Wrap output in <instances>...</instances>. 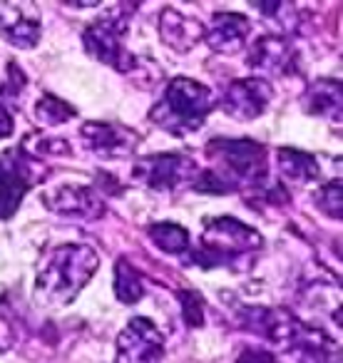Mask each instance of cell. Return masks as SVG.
<instances>
[{
	"mask_svg": "<svg viewBox=\"0 0 343 363\" xmlns=\"http://www.w3.org/2000/svg\"><path fill=\"white\" fill-rule=\"evenodd\" d=\"M209 169L217 172L229 187L237 184L259 187L269 177V152L254 140H212L207 145Z\"/></svg>",
	"mask_w": 343,
	"mask_h": 363,
	"instance_id": "3957f363",
	"label": "cell"
},
{
	"mask_svg": "<svg viewBox=\"0 0 343 363\" xmlns=\"http://www.w3.org/2000/svg\"><path fill=\"white\" fill-rule=\"evenodd\" d=\"M262 247L264 237L257 229L247 227L234 217H219L207 224L202 234V244L194 252V259L202 267H219V264L234 267Z\"/></svg>",
	"mask_w": 343,
	"mask_h": 363,
	"instance_id": "277c9868",
	"label": "cell"
},
{
	"mask_svg": "<svg viewBox=\"0 0 343 363\" xmlns=\"http://www.w3.org/2000/svg\"><path fill=\"white\" fill-rule=\"evenodd\" d=\"M293 48L281 35H262L247 55V65L264 75H286L293 67Z\"/></svg>",
	"mask_w": 343,
	"mask_h": 363,
	"instance_id": "5bb4252c",
	"label": "cell"
},
{
	"mask_svg": "<svg viewBox=\"0 0 343 363\" xmlns=\"http://www.w3.org/2000/svg\"><path fill=\"white\" fill-rule=\"evenodd\" d=\"M237 363H279V358L274 356L269 348H259V346H252L237 358Z\"/></svg>",
	"mask_w": 343,
	"mask_h": 363,
	"instance_id": "603a6c76",
	"label": "cell"
},
{
	"mask_svg": "<svg viewBox=\"0 0 343 363\" xmlns=\"http://www.w3.org/2000/svg\"><path fill=\"white\" fill-rule=\"evenodd\" d=\"M47 167H43L35 157L28 155L23 147L0 155V219H11L18 212L23 197L43 182Z\"/></svg>",
	"mask_w": 343,
	"mask_h": 363,
	"instance_id": "8992f818",
	"label": "cell"
},
{
	"mask_svg": "<svg viewBox=\"0 0 343 363\" xmlns=\"http://www.w3.org/2000/svg\"><path fill=\"white\" fill-rule=\"evenodd\" d=\"M80 137L85 140L87 150L95 152L102 160L130 157L135 152L137 142H140L137 132L120 125H110V122H87V125H82Z\"/></svg>",
	"mask_w": 343,
	"mask_h": 363,
	"instance_id": "7c38bea8",
	"label": "cell"
},
{
	"mask_svg": "<svg viewBox=\"0 0 343 363\" xmlns=\"http://www.w3.org/2000/svg\"><path fill=\"white\" fill-rule=\"evenodd\" d=\"M316 204L333 219H341V182H331L316 192Z\"/></svg>",
	"mask_w": 343,
	"mask_h": 363,
	"instance_id": "7402d4cb",
	"label": "cell"
},
{
	"mask_svg": "<svg viewBox=\"0 0 343 363\" xmlns=\"http://www.w3.org/2000/svg\"><path fill=\"white\" fill-rule=\"evenodd\" d=\"M0 38L13 48L30 50L40 40V13L30 3H0Z\"/></svg>",
	"mask_w": 343,
	"mask_h": 363,
	"instance_id": "8fae6325",
	"label": "cell"
},
{
	"mask_svg": "<svg viewBox=\"0 0 343 363\" xmlns=\"http://www.w3.org/2000/svg\"><path fill=\"white\" fill-rule=\"evenodd\" d=\"M150 239L167 254H184L189 252V232L182 229L179 224H152L150 227Z\"/></svg>",
	"mask_w": 343,
	"mask_h": 363,
	"instance_id": "d6986e66",
	"label": "cell"
},
{
	"mask_svg": "<svg viewBox=\"0 0 343 363\" xmlns=\"http://www.w3.org/2000/svg\"><path fill=\"white\" fill-rule=\"evenodd\" d=\"M13 130H16V120H13V115L8 112L6 105H0V140L11 137Z\"/></svg>",
	"mask_w": 343,
	"mask_h": 363,
	"instance_id": "cb8c5ba5",
	"label": "cell"
},
{
	"mask_svg": "<svg viewBox=\"0 0 343 363\" xmlns=\"http://www.w3.org/2000/svg\"><path fill=\"white\" fill-rule=\"evenodd\" d=\"M303 105H306V112H311V115H321V117L333 115V122L338 125V117H341V82L338 80L313 82L306 90Z\"/></svg>",
	"mask_w": 343,
	"mask_h": 363,
	"instance_id": "e0dca14e",
	"label": "cell"
},
{
	"mask_svg": "<svg viewBox=\"0 0 343 363\" xmlns=\"http://www.w3.org/2000/svg\"><path fill=\"white\" fill-rule=\"evenodd\" d=\"M115 294L122 303H135L145 296V281L142 274L132 267L127 259H120L115 267Z\"/></svg>",
	"mask_w": 343,
	"mask_h": 363,
	"instance_id": "ac0fdd59",
	"label": "cell"
},
{
	"mask_svg": "<svg viewBox=\"0 0 343 363\" xmlns=\"http://www.w3.org/2000/svg\"><path fill=\"white\" fill-rule=\"evenodd\" d=\"M77 112L75 107H70L67 102L57 100V97L52 95H45L38 100L35 105V117L38 122H43L45 127H55V125H65L67 120H72Z\"/></svg>",
	"mask_w": 343,
	"mask_h": 363,
	"instance_id": "ffe728a7",
	"label": "cell"
},
{
	"mask_svg": "<svg viewBox=\"0 0 343 363\" xmlns=\"http://www.w3.org/2000/svg\"><path fill=\"white\" fill-rule=\"evenodd\" d=\"M47 209L67 219H100L105 214V202L95 194V189L80 187V184H60L43 194Z\"/></svg>",
	"mask_w": 343,
	"mask_h": 363,
	"instance_id": "30bf717a",
	"label": "cell"
},
{
	"mask_svg": "<svg viewBox=\"0 0 343 363\" xmlns=\"http://www.w3.org/2000/svg\"><path fill=\"white\" fill-rule=\"evenodd\" d=\"M276 164L281 177L288 184H308L318 177V162L313 155L303 150H293V147H281L276 152Z\"/></svg>",
	"mask_w": 343,
	"mask_h": 363,
	"instance_id": "2e32d148",
	"label": "cell"
},
{
	"mask_svg": "<svg viewBox=\"0 0 343 363\" xmlns=\"http://www.w3.org/2000/svg\"><path fill=\"white\" fill-rule=\"evenodd\" d=\"M164 356V333L150 318H132L117 336V363H159Z\"/></svg>",
	"mask_w": 343,
	"mask_h": 363,
	"instance_id": "ba28073f",
	"label": "cell"
},
{
	"mask_svg": "<svg viewBox=\"0 0 343 363\" xmlns=\"http://www.w3.org/2000/svg\"><path fill=\"white\" fill-rule=\"evenodd\" d=\"M97 254L85 244H67L47 252L38 267L35 296L50 306H67L97 272Z\"/></svg>",
	"mask_w": 343,
	"mask_h": 363,
	"instance_id": "6da1fadb",
	"label": "cell"
},
{
	"mask_svg": "<svg viewBox=\"0 0 343 363\" xmlns=\"http://www.w3.org/2000/svg\"><path fill=\"white\" fill-rule=\"evenodd\" d=\"M179 298H182L184 321H187L192 328H199L204 323V298H202V294H197L194 289H187V291H179Z\"/></svg>",
	"mask_w": 343,
	"mask_h": 363,
	"instance_id": "44dd1931",
	"label": "cell"
},
{
	"mask_svg": "<svg viewBox=\"0 0 343 363\" xmlns=\"http://www.w3.org/2000/svg\"><path fill=\"white\" fill-rule=\"evenodd\" d=\"M159 38L174 52H189L204 40V23L179 13L177 8H164L159 13Z\"/></svg>",
	"mask_w": 343,
	"mask_h": 363,
	"instance_id": "9a60e30c",
	"label": "cell"
},
{
	"mask_svg": "<svg viewBox=\"0 0 343 363\" xmlns=\"http://www.w3.org/2000/svg\"><path fill=\"white\" fill-rule=\"evenodd\" d=\"M252 23L239 13H214L209 26H204V40L219 55H237L249 40Z\"/></svg>",
	"mask_w": 343,
	"mask_h": 363,
	"instance_id": "4fadbf2b",
	"label": "cell"
},
{
	"mask_svg": "<svg viewBox=\"0 0 343 363\" xmlns=\"http://www.w3.org/2000/svg\"><path fill=\"white\" fill-rule=\"evenodd\" d=\"M197 172L199 167L187 155H150L135 162L132 179L159 192H172L184 184H192Z\"/></svg>",
	"mask_w": 343,
	"mask_h": 363,
	"instance_id": "52a82bcc",
	"label": "cell"
},
{
	"mask_svg": "<svg viewBox=\"0 0 343 363\" xmlns=\"http://www.w3.org/2000/svg\"><path fill=\"white\" fill-rule=\"evenodd\" d=\"M274 100V90L264 77H242L234 80L222 95V110L232 120L252 122L266 112Z\"/></svg>",
	"mask_w": 343,
	"mask_h": 363,
	"instance_id": "9c48e42d",
	"label": "cell"
},
{
	"mask_svg": "<svg viewBox=\"0 0 343 363\" xmlns=\"http://www.w3.org/2000/svg\"><path fill=\"white\" fill-rule=\"evenodd\" d=\"M130 6H117L107 16L97 18L95 23L85 28L82 40H85V50L90 52L95 60L105 62V65L115 67L120 72H132L140 62L125 45H122V35L127 30V11Z\"/></svg>",
	"mask_w": 343,
	"mask_h": 363,
	"instance_id": "5b68a950",
	"label": "cell"
},
{
	"mask_svg": "<svg viewBox=\"0 0 343 363\" xmlns=\"http://www.w3.org/2000/svg\"><path fill=\"white\" fill-rule=\"evenodd\" d=\"M214 107V92L189 77H174L164 87L162 100L152 107L150 120L157 127L184 137L199 132Z\"/></svg>",
	"mask_w": 343,
	"mask_h": 363,
	"instance_id": "7a4b0ae2",
	"label": "cell"
}]
</instances>
